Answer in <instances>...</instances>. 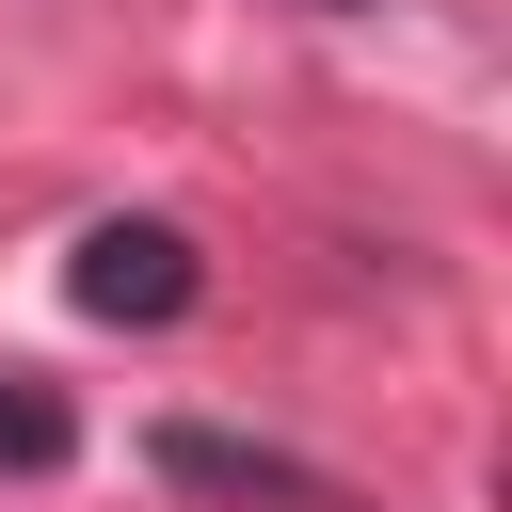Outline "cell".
Masks as SVG:
<instances>
[{"label": "cell", "mask_w": 512, "mask_h": 512, "mask_svg": "<svg viewBox=\"0 0 512 512\" xmlns=\"http://www.w3.org/2000/svg\"><path fill=\"white\" fill-rule=\"evenodd\" d=\"M80 448V416H64V384H32V368H0V480H48Z\"/></svg>", "instance_id": "3"}, {"label": "cell", "mask_w": 512, "mask_h": 512, "mask_svg": "<svg viewBox=\"0 0 512 512\" xmlns=\"http://www.w3.org/2000/svg\"><path fill=\"white\" fill-rule=\"evenodd\" d=\"M304 16H368V0H304Z\"/></svg>", "instance_id": "4"}, {"label": "cell", "mask_w": 512, "mask_h": 512, "mask_svg": "<svg viewBox=\"0 0 512 512\" xmlns=\"http://www.w3.org/2000/svg\"><path fill=\"white\" fill-rule=\"evenodd\" d=\"M64 304H80V320H176V304H192V224H160V208H112V224H80V256H64Z\"/></svg>", "instance_id": "1"}, {"label": "cell", "mask_w": 512, "mask_h": 512, "mask_svg": "<svg viewBox=\"0 0 512 512\" xmlns=\"http://www.w3.org/2000/svg\"><path fill=\"white\" fill-rule=\"evenodd\" d=\"M160 480H192V496H240V512H336V480H304L288 448H240V432H160Z\"/></svg>", "instance_id": "2"}]
</instances>
